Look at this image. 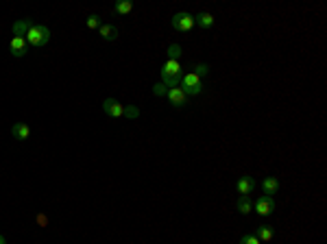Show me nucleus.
I'll return each mask as SVG.
<instances>
[{
    "instance_id": "obj_1",
    "label": "nucleus",
    "mask_w": 327,
    "mask_h": 244,
    "mask_svg": "<svg viewBox=\"0 0 327 244\" xmlns=\"http://www.w3.org/2000/svg\"><path fill=\"white\" fill-rule=\"evenodd\" d=\"M181 64L179 61H166L164 68H162V83L166 87H179L181 85V79H183V72H181Z\"/></svg>"
},
{
    "instance_id": "obj_2",
    "label": "nucleus",
    "mask_w": 327,
    "mask_h": 244,
    "mask_svg": "<svg viewBox=\"0 0 327 244\" xmlns=\"http://www.w3.org/2000/svg\"><path fill=\"white\" fill-rule=\"evenodd\" d=\"M51 37H53V33H51L48 26L33 24L29 29V33H26V44L33 46V48H41V46H46L48 41H51Z\"/></svg>"
},
{
    "instance_id": "obj_3",
    "label": "nucleus",
    "mask_w": 327,
    "mask_h": 244,
    "mask_svg": "<svg viewBox=\"0 0 327 244\" xmlns=\"http://www.w3.org/2000/svg\"><path fill=\"white\" fill-rule=\"evenodd\" d=\"M181 92L190 99V96H197V94H201L203 92V81L199 79L197 74L194 72H188V74H183V79H181Z\"/></svg>"
},
{
    "instance_id": "obj_4",
    "label": "nucleus",
    "mask_w": 327,
    "mask_h": 244,
    "mask_svg": "<svg viewBox=\"0 0 327 244\" xmlns=\"http://www.w3.org/2000/svg\"><path fill=\"white\" fill-rule=\"evenodd\" d=\"M170 24H172V29L179 31V33H188V31H192V26H194V16L192 13H175V18L170 20Z\"/></svg>"
},
{
    "instance_id": "obj_5",
    "label": "nucleus",
    "mask_w": 327,
    "mask_h": 244,
    "mask_svg": "<svg viewBox=\"0 0 327 244\" xmlns=\"http://www.w3.org/2000/svg\"><path fill=\"white\" fill-rule=\"evenodd\" d=\"M253 212L257 216H270V214L275 212V199L273 197H266V194H262V197L255 201Z\"/></svg>"
},
{
    "instance_id": "obj_6",
    "label": "nucleus",
    "mask_w": 327,
    "mask_h": 244,
    "mask_svg": "<svg viewBox=\"0 0 327 244\" xmlns=\"http://www.w3.org/2000/svg\"><path fill=\"white\" fill-rule=\"evenodd\" d=\"M103 111L111 118H124V105L118 103L116 99H105L103 101Z\"/></svg>"
},
{
    "instance_id": "obj_7",
    "label": "nucleus",
    "mask_w": 327,
    "mask_h": 244,
    "mask_svg": "<svg viewBox=\"0 0 327 244\" xmlns=\"http://www.w3.org/2000/svg\"><path fill=\"white\" fill-rule=\"evenodd\" d=\"M9 51L13 57H24L29 53V44H26V37H13L9 41Z\"/></svg>"
},
{
    "instance_id": "obj_8",
    "label": "nucleus",
    "mask_w": 327,
    "mask_h": 244,
    "mask_svg": "<svg viewBox=\"0 0 327 244\" xmlns=\"http://www.w3.org/2000/svg\"><path fill=\"white\" fill-rule=\"evenodd\" d=\"M236 190L240 192V197H249L253 190H255V179L253 177H240L238 181H236Z\"/></svg>"
},
{
    "instance_id": "obj_9",
    "label": "nucleus",
    "mask_w": 327,
    "mask_h": 244,
    "mask_svg": "<svg viewBox=\"0 0 327 244\" xmlns=\"http://www.w3.org/2000/svg\"><path fill=\"white\" fill-rule=\"evenodd\" d=\"M166 99H168V101L175 105V107H179V109L188 105V96L181 92V87H170L168 94H166Z\"/></svg>"
},
{
    "instance_id": "obj_10",
    "label": "nucleus",
    "mask_w": 327,
    "mask_h": 244,
    "mask_svg": "<svg viewBox=\"0 0 327 244\" xmlns=\"http://www.w3.org/2000/svg\"><path fill=\"white\" fill-rule=\"evenodd\" d=\"M262 192L266 194V197H275V194L279 192V179L277 177H266L262 181Z\"/></svg>"
},
{
    "instance_id": "obj_11",
    "label": "nucleus",
    "mask_w": 327,
    "mask_h": 244,
    "mask_svg": "<svg viewBox=\"0 0 327 244\" xmlns=\"http://www.w3.org/2000/svg\"><path fill=\"white\" fill-rule=\"evenodd\" d=\"M11 135L20 139V142H24V139H29V135H31V127L26 122H16L11 129Z\"/></svg>"
},
{
    "instance_id": "obj_12",
    "label": "nucleus",
    "mask_w": 327,
    "mask_h": 244,
    "mask_svg": "<svg viewBox=\"0 0 327 244\" xmlns=\"http://www.w3.org/2000/svg\"><path fill=\"white\" fill-rule=\"evenodd\" d=\"M31 26H33V22H31L29 18L13 22V37H26V33H29Z\"/></svg>"
},
{
    "instance_id": "obj_13",
    "label": "nucleus",
    "mask_w": 327,
    "mask_h": 244,
    "mask_svg": "<svg viewBox=\"0 0 327 244\" xmlns=\"http://www.w3.org/2000/svg\"><path fill=\"white\" fill-rule=\"evenodd\" d=\"M253 235H255V238L260 240V242H270V240L275 238V229L270 227V225H262V227H257V231H255Z\"/></svg>"
},
{
    "instance_id": "obj_14",
    "label": "nucleus",
    "mask_w": 327,
    "mask_h": 244,
    "mask_svg": "<svg viewBox=\"0 0 327 244\" xmlns=\"http://www.w3.org/2000/svg\"><path fill=\"white\" fill-rule=\"evenodd\" d=\"M99 33H101V37L105 39V41H114V39H118V29H116L114 24H101Z\"/></svg>"
},
{
    "instance_id": "obj_15",
    "label": "nucleus",
    "mask_w": 327,
    "mask_h": 244,
    "mask_svg": "<svg viewBox=\"0 0 327 244\" xmlns=\"http://www.w3.org/2000/svg\"><path fill=\"white\" fill-rule=\"evenodd\" d=\"M194 24H199L201 29H212L214 26V16L212 13H199V16H194Z\"/></svg>"
},
{
    "instance_id": "obj_16",
    "label": "nucleus",
    "mask_w": 327,
    "mask_h": 244,
    "mask_svg": "<svg viewBox=\"0 0 327 244\" xmlns=\"http://www.w3.org/2000/svg\"><path fill=\"white\" fill-rule=\"evenodd\" d=\"M114 11L118 13V16H127V13L133 11V3H131V0H118V3L114 5Z\"/></svg>"
},
{
    "instance_id": "obj_17",
    "label": "nucleus",
    "mask_w": 327,
    "mask_h": 244,
    "mask_svg": "<svg viewBox=\"0 0 327 244\" xmlns=\"http://www.w3.org/2000/svg\"><path fill=\"white\" fill-rule=\"evenodd\" d=\"M238 212H240L242 216H247V214L253 212V203L249 201V197H240V199H238Z\"/></svg>"
},
{
    "instance_id": "obj_18",
    "label": "nucleus",
    "mask_w": 327,
    "mask_h": 244,
    "mask_svg": "<svg viewBox=\"0 0 327 244\" xmlns=\"http://www.w3.org/2000/svg\"><path fill=\"white\" fill-rule=\"evenodd\" d=\"M166 55H168L170 61H179V57H181V46H179V44H170L168 51H166Z\"/></svg>"
},
{
    "instance_id": "obj_19",
    "label": "nucleus",
    "mask_w": 327,
    "mask_h": 244,
    "mask_svg": "<svg viewBox=\"0 0 327 244\" xmlns=\"http://www.w3.org/2000/svg\"><path fill=\"white\" fill-rule=\"evenodd\" d=\"M137 116H140V109H137L135 105H127V107H124V118H129V120H135Z\"/></svg>"
},
{
    "instance_id": "obj_20",
    "label": "nucleus",
    "mask_w": 327,
    "mask_h": 244,
    "mask_svg": "<svg viewBox=\"0 0 327 244\" xmlns=\"http://www.w3.org/2000/svg\"><path fill=\"white\" fill-rule=\"evenodd\" d=\"M87 29H101V18L92 13V16L87 18Z\"/></svg>"
},
{
    "instance_id": "obj_21",
    "label": "nucleus",
    "mask_w": 327,
    "mask_h": 244,
    "mask_svg": "<svg viewBox=\"0 0 327 244\" xmlns=\"http://www.w3.org/2000/svg\"><path fill=\"white\" fill-rule=\"evenodd\" d=\"M192 72H194V74H197L199 79H201V76H205L207 72H210V66H207V64H199V66H194Z\"/></svg>"
},
{
    "instance_id": "obj_22",
    "label": "nucleus",
    "mask_w": 327,
    "mask_h": 244,
    "mask_svg": "<svg viewBox=\"0 0 327 244\" xmlns=\"http://www.w3.org/2000/svg\"><path fill=\"white\" fill-rule=\"evenodd\" d=\"M153 94L155 96H166L168 94V87H166L164 83H155V85H153Z\"/></svg>"
},
{
    "instance_id": "obj_23",
    "label": "nucleus",
    "mask_w": 327,
    "mask_h": 244,
    "mask_svg": "<svg viewBox=\"0 0 327 244\" xmlns=\"http://www.w3.org/2000/svg\"><path fill=\"white\" fill-rule=\"evenodd\" d=\"M240 244H262L260 240L255 238L253 233H247V235H242V240H240Z\"/></svg>"
},
{
    "instance_id": "obj_24",
    "label": "nucleus",
    "mask_w": 327,
    "mask_h": 244,
    "mask_svg": "<svg viewBox=\"0 0 327 244\" xmlns=\"http://www.w3.org/2000/svg\"><path fill=\"white\" fill-rule=\"evenodd\" d=\"M0 244H7V240L3 238V235H0Z\"/></svg>"
}]
</instances>
